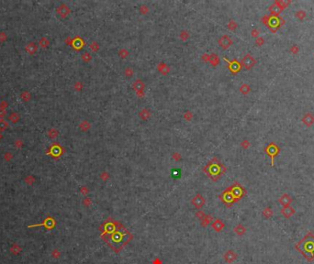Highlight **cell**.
Here are the masks:
<instances>
[{"label":"cell","instance_id":"cell-4","mask_svg":"<svg viewBox=\"0 0 314 264\" xmlns=\"http://www.w3.org/2000/svg\"><path fill=\"white\" fill-rule=\"evenodd\" d=\"M133 88H134V90L136 91V93L139 95V96H142V94L143 95V91L144 89V84L141 80H137L133 84Z\"/></svg>","mask_w":314,"mask_h":264},{"label":"cell","instance_id":"cell-23","mask_svg":"<svg viewBox=\"0 0 314 264\" xmlns=\"http://www.w3.org/2000/svg\"><path fill=\"white\" fill-rule=\"evenodd\" d=\"M197 217H198L200 220H202L203 218H204V217H205V214H204V212L203 211H198L197 213Z\"/></svg>","mask_w":314,"mask_h":264},{"label":"cell","instance_id":"cell-8","mask_svg":"<svg viewBox=\"0 0 314 264\" xmlns=\"http://www.w3.org/2000/svg\"><path fill=\"white\" fill-rule=\"evenodd\" d=\"M235 259H236V255H235V253L233 252V251H232V250L227 251V252H226L225 255H224V260H225L226 262H228V263L232 262Z\"/></svg>","mask_w":314,"mask_h":264},{"label":"cell","instance_id":"cell-27","mask_svg":"<svg viewBox=\"0 0 314 264\" xmlns=\"http://www.w3.org/2000/svg\"><path fill=\"white\" fill-rule=\"evenodd\" d=\"M1 138H2V135H1V133H0V140H1Z\"/></svg>","mask_w":314,"mask_h":264},{"label":"cell","instance_id":"cell-20","mask_svg":"<svg viewBox=\"0 0 314 264\" xmlns=\"http://www.w3.org/2000/svg\"><path fill=\"white\" fill-rule=\"evenodd\" d=\"M90 49L92 50L93 52H95V53H96V52L97 51V50L99 49V46H98V44H97V42H93V43L90 45Z\"/></svg>","mask_w":314,"mask_h":264},{"label":"cell","instance_id":"cell-16","mask_svg":"<svg viewBox=\"0 0 314 264\" xmlns=\"http://www.w3.org/2000/svg\"><path fill=\"white\" fill-rule=\"evenodd\" d=\"M9 119H10L12 122H13V123H16V122H18V121H19V116L17 114V113H12V114L9 116Z\"/></svg>","mask_w":314,"mask_h":264},{"label":"cell","instance_id":"cell-25","mask_svg":"<svg viewBox=\"0 0 314 264\" xmlns=\"http://www.w3.org/2000/svg\"><path fill=\"white\" fill-rule=\"evenodd\" d=\"M191 118H192V114H191L190 112H187L186 114H185V118H186V119H187V120H190V119H191Z\"/></svg>","mask_w":314,"mask_h":264},{"label":"cell","instance_id":"cell-26","mask_svg":"<svg viewBox=\"0 0 314 264\" xmlns=\"http://www.w3.org/2000/svg\"><path fill=\"white\" fill-rule=\"evenodd\" d=\"M7 115V111L5 109H1L0 108V118H3Z\"/></svg>","mask_w":314,"mask_h":264},{"label":"cell","instance_id":"cell-14","mask_svg":"<svg viewBox=\"0 0 314 264\" xmlns=\"http://www.w3.org/2000/svg\"><path fill=\"white\" fill-rule=\"evenodd\" d=\"M209 61L211 62V64H212L213 65H217L218 62H219V57H218V55L212 54L211 56H209Z\"/></svg>","mask_w":314,"mask_h":264},{"label":"cell","instance_id":"cell-11","mask_svg":"<svg viewBox=\"0 0 314 264\" xmlns=\"http://www.w3.org/2000/svg\"><path fill=\"white\" fill-rule=\"evenodd\" d=\"M211 220H212L211 216H205L204 218L201 220V223H200V224H201V225L203 226V227H207V226H208L209 224H210Z\"/></svg>","mask_w":314,"mask_h":264},{"label":"cell","instance_id":"cell-5","mask_svg":"<svg viewBox=\"0 0 314 264\" xmlns=\"http://www.w3.org/2000/svg\"><path fill=\"white\" fill-rule=\"evenodd\" d=\"M57 13L62 17V18H65L67 17V15L70 13V9L67 6L65 5H61L58 8H57Z\"/></svg>","mask_w":314,"mask_h":264},{"label":"cell","instance_id":"cell-6","mask_svg":"<svg viewBox=\"0 0 314 264\" xmlns=\"http://www.w3.org/2000/svg\"><path fill=\"white\" fill-rule=\"evenodd\" d=\"M243 64L244 67L249 69V68H251L255 64V60H254V58H252L250 55H246L243 58Z\"/></svg>","mask_w":314,"mask_h":264},{"label":"cell","instance_id":"cell-17","mask_svg":"<svg viewBox=\"0 0 314 264\" xmlns=\"http://www.w3.org/2000/svg\"><path fill=\"white\" fill-rule=\"evenodd\" d=\"M129 55V53L126 51V50H120V56L121 57V58H123V59H125V58H126L127 56Z\"/></svg>","mask_w":314,"mask_h":264},{"label":"cell","instance_id":"cell-3","mask_svg":"<svg viewBox=\"0 0 314 264\" xmlns=\"http://www.w3.org/2000/svg\"><path fill=\"white\" fill-rule=\"evenodd\" d=\"M232 43V40H230V38L227 35L222 36L220 39L219 40V44L220 47H222L223 49H227L229 46H231Z\"/></svg>","mask_w":314,"mask_h":264},{"label":"cell","instance_id":"cell-15","mask_svg":"<svg viewBox=\"0 0 314 264\" xmlns=\"http://www.w3.org/2000/svg\"><path fill=\"white\" fill-rule=\"evenodd\" d=\"M7 128H8V123L4 119H0V131L6 130Z\"/></svg>","mask_w":314,"mask_h":264},{"label":"cell","instance_id":"cell-1","mask_svg":"<svg viewBox=\"0 0 314 264\" xmlns=\"http://www.w3.org/2000/svg\"><path fill=\"white\" fill-rule=\"evenodd\" d=\"M297 249L307 260H311L314 259V236L307 234L305 237L297 245Z\"/></svg>","mask_w":314,"mask_h":264},{"label":"cell","instance_id":"cell-18","mask_svg":"<svg viewBox=\"0 0 314 264\" xmlns=\"http://www.w3.org/2000/svg\"><path fill=\"white\" fill-rule=\"evenodd\" d=\"M81 128H82V129L83 130H87V129H88L89 128H90V125L88 124V123H87V122H83V123H81Z\"/></svg>","mask_w":314,"mask_h":264},{"label":"cell","instance_id":"cell-22","mask_svg":"<svg viewBox=\"0 0 314 264\" xmlns=\"http://www.w3.org/2000/svg\"><path fill=\"white\" fill-rule=\"evenodd\" d=\"M125 74H126L127 77H131L132 74H133V72L131 68H127L126 70H125Z\"/></svg>","mask_w":314,"mask_h":264},{"label":"cell","instance_id":"cell-13","mask_svg":"<svg viewBox=\"0 0 314 264\" xmlns=\"http://www.w3.org/2000/svg\"><path fill=\"white\" fill-rule=\"evenodd\" d=\"M150 113H149V111L147 110V109H143L141 112H140V117H141V118L142 119H143V120H145V119H147L149 117H150Z\"/></svg>","mask_w":314,"mask_h":264},{"label":"cell","instance_id":"cell-21","mask_svg":"<svg viewBox=\"0 0 314 264\" xmlns=\"http://www.w3.org/2000/svg\"><path fill=\"white\" fill-rule=\"evenodd\" d=\"M82 59H83V61H89L90 60H91V56L88 54V53H85V54H83L82 55Z\"/></svg>","mask_w":314,"mask_h":264},{"label":"cell","instance_id":"cell-7","mask_svg":"<svg viewBox=\"0 0 314 264\" xmlns=\"http://www.w3.org/2000/svg\"><path fill=\"white\" fill-rule=\"evenodd\" d=\"M211 227L216 232H220L224 229V224L220 219H216L214 222H213V224L211 225Z\"/></svg>","mask_w":314,"mask_h":264},{"label":"cell","instance_id":"cell-24","mask_svg":"<svg viewBox=\"0 0 314 264\" xmlns=\"http://www.w3.org/2000/svg\"><path fill=\"white\" fill-rule=\"evenodd\" d=\"M180 37H181V39H182L183 41H185V40H186L187 38H188V33H187L186 31H182Z\"/></svg>","mask_w":314,"mask_h":264},{"label":"cell","instance_id":"cell-12","mask_svg":"<svg viewBox=\"0 0 314 264\" xmlns=\"http://www.w3.org/2000/svg\"><path fill=\"white\" fill-rule=\"evenodd\" d=\"M158 70H159V71H161L163 74H167V72H169V69H168L167 65H166V64H159V66H158Z\"/></svg>","mask_w":314,"mask_h":264},{"label":"cell","instance_id":"cell-19","mask_svg":"<svg viewBox=\"0 0 314 264\" xmlns=\"http://www.w3.org/2000/svg\"><path fill=\"white\" fill-rule=\"evenodd\" d=\"M249 91H250V87L246 84H244L241 87V92H243V94H247Z\"/></svg>","mask_w":314,"mask_h":264},{"label":"cell","instance_id":"cell-9","mask_svg":"<svg viewBox=\"0 0 314 264\" xmlns=\"http://www.w3.org/2000/svg\"><path fill=\"white\" fill-rule=\"evenodd\" d=\"M266 152L269 153L270 156H272V160L274 159V156L278 153V147L275 146L274 144H271L268 146V148L266 149Z\"/></svg>","mask_w":314,"mask_h":264},{"label":"cell","instance_id":"cell-10","mask_svg":"<svg viewBox=\"0 0 314 264\" xmlns=\"http://www.w3.org/2000/svg\"><path fill=\"white\" fill-rule=\"evenodd\" d=\"M26 49H27V52H28L29 53L32 54V53H36V51H37V46H36L34 43H30V44L27 46Z\"/></svg>","mask_w":314,"mask_h":264},{"label":"cell","instance_id":"cell-2","mask_svg":"<svg viewBox=\"0 0 314 264\" xmlns=\"http://www.w3.org/2000/svg\"><path fill=\"white\" fill-rule=\"evenodd\" d=\"M204 204H205V199L203 198L202 195H200V194H197L192 199V205L197 209L201 208L204 206Z\"/></svg>","mask_w":314,"mask_h":264}]
</instances>
